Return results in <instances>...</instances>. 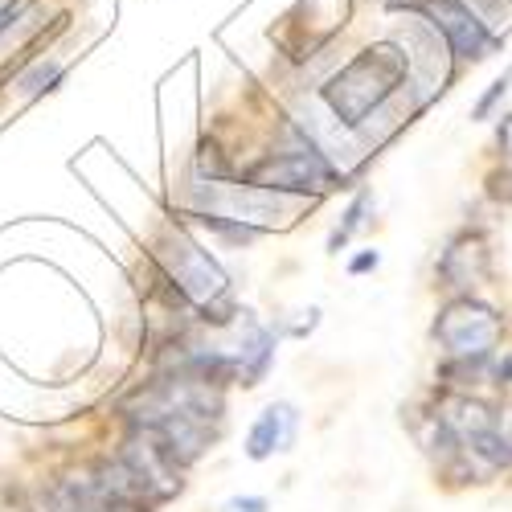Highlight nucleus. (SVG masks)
<instances>
[{"instance_id":"obj_1","label":"nucleus","mask_w":512,"mask_h":512,"mask_svg":"<svg viewBox=\"0 0 512 512\" xmlns=\"http://www.w3.org/2000/svg\"><path fill=\"white\" fill-rule=\"evenodd\" d=\"M406 82H410V54L402 41L386 37L340 66L320 87V103L336 127L361 132L381 107L394 103L406 91Z\"/></svg>"},{"instance_id":"obj_2","label":"nucleus","mask_w":512,"mask_h":512,"mask_svg":"<svg viewBox=\"0 0 512 512\" xmlns=\"http://www.w3.org/2000/svg\"><path fill=\"white\" fill-rule=\"evenodd\" d=\"M156 259L164 267V283H173L181 300L197 304L201 308V320L209 324H230V316H238L234 300H230V279L226 271L209 259V254L185 238V234H173L164 238Z\"/></svg>"},{"instance_id":"obj_3","label":"nucleus","mask_w":512,"mask_h":512,"mask_svg":"<svg viewBox=\"0 0 512 512\" xmlns=\"http://www.w3.org/2000/svg\"><path fill=\"white\" fill-rule=\"evenodd\" d=\"M345 173L316 148V144H300L287 152H271L263 160H254L246 168V185L267 189V193H328V189H345Z\"/></svg>"},{"instance_id":"obj_4","label":"nucleus","mask_w":512,"mask_h":512,"mask_svg":"<svg viewBox=\"0 0 512 512\" xmlns=\"http://www.w3.org/2000/svg\"><path fill=\"white\" fill-rule=\"evenodd\" d=\"M410 17H422L431 25L451 50V58L459 62H484L504 46V37L467 0H414Z\"/></svg>"},{"instance_id":"obj_5","label":"nucleus","mask_w":512,"mask_h":512,"mask_svg":"<svg viewBox=\"0 0 512 512\" xmlns=\"http://www.w3.org/2000/svg\"><path fill=\"white\" fill-rule=\"evenodd\" d=\"M504 336V320L496 308H488L484 300H472V295H463V300H451L439 320H435V340L459 361H484Z\"/></svg>"},{"instance_id":"obj_6","label":"nucleus","mask_w":512,"mask_h":512,"mask_svg":"<svg viewBox=\"0 0 512 512\" xmlns=\"http://www.w3.org/2000/svg\"><path fill=\"white\" fill-rule=\"evenodd\" d=\"M119 467L144 500H173L181 492V480H177L181 467L168 455V447L160 443L152 426H136V431L127 435V443L119 451Z\"/></svg>"},{"instance_id":"obj_7","label":"nucleus","mask_w":512,"mask_h":512,"mask_svg":"<svg viewBox=\"0 0 512 512\" xmlns=\"http://www.w3.org/2000/svg\"><path fill=\"white\" fill-rule=\"evenodd\" d=\"M295 431H300V410H295L291 402H275V406H267L259 418H254L250 435H246V455L254 463H263L275 451H291L295 447Z\"/></svg>"},{"instance_id":"obj_8","label":"nucleus","mask_w":512,"mask_h":512,"mask_svg":"<svg viewBox=\"0 0 512 512\" xmlns=\"http://www.w3.org/2000/svg\"><path fill=\"white\" fill-rule=\"evenodd\" d=\"M488 242L480 238V234H459V238H451V246L443 250V259H439V275L451 283V287H459V291H467V287H476V283H484L488 279Z\"/></svg>"},{"instance_id":"obj_9","label":"nucleus","mask_w":512,"mask_h":512,"mask_svg":"<svg viewBox=\"0 0 512 512\" xmlns=\"http://www.w3.org/2000/svg\"><path fill=\"white\" fill-rule=\"evenodd\" d=\"M246 336H242V353H238V373H242V386H259L263 373L275 365V332L254 324L250 312H242Z\"/></svg>"},{"instance_id":"obj_10","label":"nucleus","mask_w":512,"mask_h":512,"mask_svg":"<svg viewBox=\"0 0 512 512\" xmlns=\"http://www.w3.org/2000/svg\"><path fill=\"white\" fill-rule=\"evenodd\" d=\"M193 173H197V181H230L234 168H230V160H226V152L218 144L205 140L197 148V156H193Z\"/></svg>"},{"instance_id":"obj_11","label":"nucleus","mask_w":512,"mask_h":512,"mask_svg":"<svg viewBox=\"0 0 512 512\" xmlns=\"http://www.w3.org/2000/svg\"><path fill=\"white\" fill-rule=\"evenodd\" d=\"M369 205H373V197H369V193H357V197H353V205L345 209V222H340V226H336V234L328 238V250H340V246H345V242L365 226Z\"/></svg>"},{"instance_id":"obj_12","label":"nucleus","mask_w":512,"mask_h":512,"mask_svg":"<svg viewBox=\"0 0 512 512\" xmlns=\"http://www.w3.org/2000/svg\"><path fill=\"white\" fill-rule=\"evenodd\" d=\"M62 82V62H37L33 74L21 78V91L25 95H41V91H54Z\"/></svg>"},{"instance_id":"obj_13","label":"nucleus","mask_w":512,"mask_h":512,"mask_svg":"<svg viewBox=\"0 0 512 512\" xmlns=\"http://www.w3.org/2000/svg\"><path fill=\"white\" fill-rule=\"evenodd\" d=\"M508 87H512V70H504L496 82H492V87H488V95L476 103V111H472V119H488L492 111H496V103L508 95Z\"/></svg>"},{"instance_id":"obj_14","label":"nucleus","mask_w":512,"mask_h":512,"mask_svg":"<svg viewBox=\"0 0 512 512\" xmlns=\"http://www.w3.org/2000/svg\"><path fill=\"white\" fill-rule=\"evenodd\" d=\"M54 512H95L87 484H82V488H70V492H62V496H58V504H54Z\"/></svg>"},{"instance_id":"obj_15","label":"nucleus","mask_w":512,"mask_h":512,"mask_svg":"<svg viewBox=\"0 0 512 512\" xmlns=\"http://www.w3.org/2000/svg\"><path fill=\"white\" fill-rule=\"evenodd\" d=\"M381 267V254L377 250H361L357 259H349V275H365V271H377Z\"/></svg>"},{"instance_id":"obj_16","label":"nucleus","mask_w":512,"mask_h":512,"mask_svg":"<svg viewBox=\"0 0 512 512\" xmlns=\"http://www.w3.org/2000/svg\"><path fill=\"white\" fill-rule=\"evenodd\" d=\"M226 512H267V500L263 496H238L226 504Z\"/></svg>"},{"instance_id":"obj_17","label":"nucleus","mask_w":512,"mask_h":512,"mask_svg":"<svg viewBox=\"0 0 512 512\" xmlns=\"http://www.w3.org/2000/svg\"><path fill=\"white\" fill-rule=\"evenodd\" d=\"M496 144H500V152L512 160V115L500 119V127H496Z\"/></svg>"},{"instance_id":"obj_18","label":"nucleus","mask_w":512,"mask_h":512,"mask_svg":"<svg viewBox=\"0 0 512 512\" xmlns=\"http://www.w3.org/2000/svg\"><path fill=\"white\" fill-rule=\"evenodd\" d=\"M496 431H500V439L512 447V410H500V414H496Z\"/></svg>"},{"instance_id":"obj_19","label":"nucleus","mask_w":512,"mask_h":512,"mask_svg":"<svg viewBox=\"0 0 512 512\" xmlns=\"http://www.w3.org/2000/svg\"><path fill=\"white\" fill-rule=\"evenodd\" d=\"M496 373H500V381H508V386H512V357H504V361L496 365Z\"/></svg>"}]
</instances>
